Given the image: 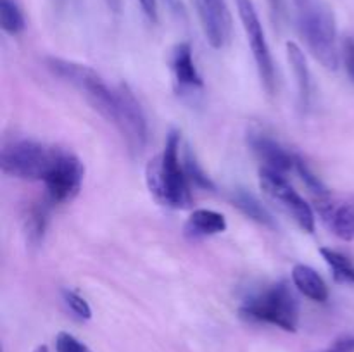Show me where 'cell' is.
Wrapping results in <instances>:
<instances>
[{"instance_id":"1","label":"cell","mask_w":354,"mask_h":352,"mask_svg":"<svg viewBox=\"0 0 354 352\" xmlns=\"http://www.w3.org/2000/svg\"><path fill=\"white\" fill-rule=\"evenodd\" d=\"M45 64L52 75L78 90L100 116L118 128L133 154H140L147 141V121L128 85L121 83L111 88L95 69L66 59L47 57Z\"/></svg>"},{"instance_id":"2","label":"cell","mask_w":354,"mask_h":352,"mask_svg":"<svg viewBox=\"0 0 354 352\" xmlns=\"http://www.w3.org/2000/svg\"><path fill=\"white\" fill-rule=\"evenodd\" d=\"M145 183L151 195L161 206L171 209H187L192 204L190 182L180 161V133L171 131L166 138L165 150L149 161L145 168Z\"/></svg>"},{"instance_id":"3","label":"cell","mask_w":354,"mask_h":352,"mask_svg":"<svg viewBox=\"0 0 354 352\" xmlns=\"http://www.w3.org/2000/svg\"><path fill=\"white\" fill-rule=\"evenodd\" d=\"M297 28L313 57L324 68L335 71L339 66L337 28L332 10L320 0H294Z\"/></svg>"},{"instance_id":"4","label":"cell","mask_w":354,"mask_h":352,"mask_svg":"<svg viewBox=\"0 0 354 352\" xmlns=\"http://www.w3.org/2000/svg\"><path fill=\"white\" fill-rule=\"evenodd\" d=\"M239 313L248 321L273 324L292 333L299 326V300L287 282H279L249 295Z\"/></svg>"},{"instance_id":"5","label":"cell","mask_w":354,"mask_h":352,"mask_svg":"<svg viewBox=\"0 0 354 352\" xmlns=\"http://www.w3.org/2000/svg\"><path fill=\"white\" fill-rule=\"evenodd\" d=\"M59 148L40 144L37 140H12L3 145L0 154V168L6 176L30 182H44L50 173Z\"/></svg>"},{"instance_id":"6","label":"cell","mask_w":354,"mask_h":352,"mask_svg":"<svg viewBox=\"0 0 354 352\" xmlns=\"http://www.w3.org/2000/svg\"><path fill=\"white\" fill-rule=\"evenodd\" d=\"M239 9V16H241L242 28L248 37L249 47H251L252 57H254L256 66H258L259 78H261L263 86L268 92V95H273L277 90V72L275 64H273L272 50H270L268 40H266L265 30L259 21L256 7L252 0H235Z\"/></svg>"},{"instance_id":"7","label":"cell","mask_w":354,"mask_h":352,"mask_svg":"<svg viewBox=\"0 0 354 352\" xmlns=\"http://www.w3.org/2000/svg\"><path fill=\"white\" fill-rule=\"evenodd\" d=\"M259 186L263 192L279 204L297 224L301 230L313 233L315 231V213L310 207V204L289 185L286 176L279 175L275 171L261 168L259 171Z\"/></svg>"},{"instance_id":"8","label":"cell","mask_w":354,"mask_h":352,"mask_svg":"<svg viewBox=\"0 0 354 352\" xmlns=\"http://www.w3.org/2000/svg\"><path fill=\"white\" fill-rule=\"evenodd\" d=\"M85 166L73 152L59 148L57 159L44 179L47 199L52 204H64L75 199L82 188Z\"/></svg>"},{"instance_id":"9","label":"cell","mask_w":354,"mask_h":352,"mask_svg":"<svg viewBox=\"0 0 354 352\" xmlns=\"http://www.w3.org/2000/svg\"><path fill=\"white\" fill-rule=\"evenodd\" d=\"M196 7L211 47H227L232 37V14L227 0H196Z\"/></svg>"},{"instance_id":"10","label":"cell","mask_w":354,"mask_h":352,"mask_svg":"<svg viewBox=\"0 0 354 352\" xmlns=\"http://www.w3.org/2000/svg\"><path fill=\"white\" fill-rule=\"evenodd\" d=\"M317 209L328 230L341 240L354 238V195L334 197L328 193L317 200Z\"/></svg>"},{"instance_id":"11","label":"cell","mask_w":354,"mask_h":352,"mask_svg":"<svg viewBox=\"0 0 354 352\" xmlns=\"http://www.w3.org/2000/svg\"><path fill=\"white\" fill-rule=\"evenodd\" d=\"M248 141L256 157L263 162L265 169L275 171L279 175H286L290 169H296L297 155L287 150L275 138L265 133H249Z\"/></svg>"},{"instance_id":"12","label":"cell","mask_w":354,"mask_h":352,"mask_svg":"<svg viewBox=\"0 0 354 352\" xmlns=\"http://www.w3.org/2000/svg\"><path fill=\"white\" fill-rule=\"evenodd\" d=\"M171 69L178 90L183 92V90L203 88V78L194 62L190 43L183 41V43L176 45L171 55Z\"/></svg>"},{"instance_id":"13","label":"cell","mask_w":354,"mask_h":352,"mask_svg":"<svg viewBox=\"0 0 354 352\" xmlns=\"http://www.w3.org/2000/svg\"><path fill=\"white\" fill-rule=\"evenodd\" d=\"M287 57L292 66L294 76L297 83V95H299V107L308 109L311 106V95H313V85H311V72L306 64V57L301 47L294 41H287Z\"/></svg>"},{"instance_id":"14","label":"cell","mask_w":354,"mask_h":352,"mask_svg":"<svg viewBox=\"0 0 354 352\" xmlns=\"http://www.w3.org/2000/svg\"><path fill=\"white\" fill-rule=\"evenodd\" d=\"M227 228V219L221 213L211 209H197L187 219L185 235L190 238H203L223 233Z\"/></svg>"},{"instance_id":"15","label":"cell","mask_w":354,"mask_h":352,"mask_svg":"<svg viewBox=\"0 0 354 352\" xmlns=\"http://www.w3.org/2000/svg\"><path fill=\"white\" fill-rule=\"evenodd\" d=\"M292 282L296 289L315 302H325L328 299L327 283L311 266L296 264L292 269Z\"/></svg>"},{"instance_id":"16","label":"cell","mask_w":354,"mask_h":352,"mask_svg":"<svg viewBox=\"0 0 354 352\" xmlns=\"http://www.w3.org/2000/svg\"><path fill=\"white\" fill-rule=\"evenodd\" d=\"M232 202L234 206L241 211L244 216H248L249 219L256 221V223L263 224V226L275 228V219L270 214V211L256 199L252 193L245 192V190H235L234 195H232Z\"/></svg>"},{"instance_id":"17","label":"cell","mask_w":354,"mask_h":352,"mask_svg":"<svg viewBox=\"0 0 354 352\" xmlns=\"http://www.w3.org/2000/svg\"><path fill=\"white\" fill-rule=\"evenodd\" d=\"M320 254L328 264V268H330L335 283L354 285V264L351 259L330 247H322Z\"/></svg>"},{"instance_id":"18","label":"cell","mask_w":354,"mask_h":352,"mask_svg":"<svg viewBox=\"0 0 354 352\" xmlns=\"http://www.w3.org/2000/svg\"><path fill=\"white\" fill-rule=\"evenodd\" d=\"M48 204L37 202L30 207V211H28L26 221H24V230H26V238L30 244L38 245L44 240L45 228H47L48 221Z\"/></svg>"},{"instance_id":"19","label":"cell","mask_w":354,"mask_h":352,"mask_svg":"<svg viewBox=\"0 0 354 352\" xmlns=\"http://www.w3.org/2000/svg\"><path fill=\"white\" fill-rule=\"evenodd\" d=\"M0 26L7 35H19L26 28L24 14L16 0H0Z\"/></svg>"},{"instance_id":"20","label":"cell","mask_w":354,"mask_h":352,"mask_svg":"<svg viewBox=\"0 0 354 352\" xmlns=\"http://www.w3.org/2000/svg\"><path fill=\"white\" fill-rule=\"evenodd\" d=\"M183 168H185L187 178L192 185L199 186L204 190H214V183L211 182L209 176L203 171V168L199 166V162L196 161V157L192 155V152L185 150V157H183Z\"/></svg>"},{"instance_id":"21","label":"cell","mask_w":354,"mask_h":352,"mask_svg":"<svg viewBox=\"0 0 354 352\" xmlns=\"http://www.w3.org/2000/svg\"><path fill=\"white\" fill-rule=\"evenodd\" d=\"M296 171L299 173L301 179H303L304 185L308 186V190L313 193L315 200L324 199V197H327L328 193H330L327 188H325L324 183L320 182V178H318V176L315 175L310 168H308V164L299 157V155H297V159H296Z\"/></svg>"},{"instance_id":"22","label":"cell","mask_w":354,"mask_h":352,"mask_svg":"<svg viewBox=\"0 0 354 352\" xmlns=\"http://www.w3.org/2000/svg\"><path fill=\"white\" fill-rule=\"evenodd\" d=\"M61 293L62 300H64V304L68 306V309L71 311L78 320H90V317H92V309H90L88 302H86L82 295H78L75 290L64 289Z\"/></svg>"},{"instance_id":"23","label":"cell","mask_w":354,"mask_h":352,"mask_svg":"<svg viewBox=\"0 0 354 352\" xmlns=\"http://www.w3.org/2000/svg\"><path fill=\"white\" fill-rule=\"evenodd\" d=\"M55 351L57 352H92L86 347L83 342H80L78 338L73 337L71 333H66L61 331L55 338Z\"/></svg>"},{"instance_id":"24","label":"cell","mask_w":354,"mask_h":352,"mask_svg":"<svg viewBox=\"0 0 354 352\" xmlns=\"http://www.w3.org/2000/svg\"><path fill=\"white\" fill-rule=\"evenodd\" d=\"M342 57H344L346 71L354 81V38H346L344 45H342Z\"/></svg>"},{"instance_id":"25","label":"cell","mask_w":354,"mask_h":352,"mask_svg":"<svg viewBox=\"0 0 354 352\" xmlns=\"http://www.w3.org/2000/svg\"><path fill=\"white\" fill-rule=\"evenodd\" d=\"M137 2L138 6L142 7L145 16H147V19L152 21V23H158V17H159L158 0H137Z\"/></svg>"},{"instance_id":"26","label":"cell","mask_w":354,"mask_h":352,"mask_svg":"<svg viewBox=\"0 0 354 352\" xmlns=\"http://www.w3.org/2000/svg\"><path fill=\"white\" fill-rule=\"evenodd\" d=\"M104 2L107 3V7H109L113 12H120L121 10V0H104Z\"/></svg>"},{"instance_id":"27","label":"cell","mask_w":354,"mask_h":352,"mask_svg":"<svg viewBox=\"0 0 354 352\" xmlns=\"http://www.w3.org/2000/svg\"><path fill=\"white\" fill-rule=\"evenodd\" d=\"M270 6H272L273 12L280 16V12H282V0H270Z\"/></svg>"},{"instance_id":"28","label":"cell","mask_w":354,"mask_h":352,"mask_svg":"<svg viewBox=\"0 0 354 352\" xmlns=\"http://www.w3.org/2000/svg\"><path fill=\"white\" fill-rule=\"evenodd\" d=\"M33 352H48V349H47V345H38Z\"/></svg>"},{"instance_id":"29","label":"cell","mask_w":354,"mask_h":352,"mask_svg":"<svg viewBox=\"0 0 354 352\" xmlns=\"http://www.w3.org/2000/svg\"><path fill=\"white\" fill-rule=\"evenodd\" d=\"M62 2H64V0H54V3H57V6H62Z\"/></svg>"}]
</instances>
